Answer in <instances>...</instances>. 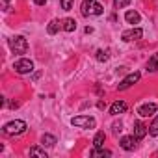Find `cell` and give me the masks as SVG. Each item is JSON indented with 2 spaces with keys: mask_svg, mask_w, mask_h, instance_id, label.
I'll list each match as a JSON object with an SVG mask.
<instances>
[{
  "mask_svg": "<svg viewBox=\"0 0 158 158\" xmlns=\"http://www.w3.org/2000/svg\"><path fill=\"white\" fill-rule=\"evenodd\" d=\"M82 15L89 17V15H102V6L97 4L95 0H84L82 2Z\"/></svg>",
  "mask_w": 158,
  "mask_h": 158,
  "instance_id": "7a4b0ae2",
  "label": "cell"
},
{
  "mask_svg": "<svg viewBox=\"0 0 158 158\" xmlns=\"http://www.w3.org/2000/svg\"><path fill=\"white\" fill-rule=\"evenodd\" d=\"M71 125L73 127H80V128H95L97 121L89 115H78V117H73L71 119Z\"/></svg>",
  "mask_w": 158,
  "mask_h": 158,
  "instance_id": "277c9868",
  "label": "cell"
},
{
  "mask_svg": "<svg viewBox=\"0 0 158 158\" xmlns=\"http://www.w3.org/2000/svg\"><path fill=\"white\" fill-rule=\"evenodd\" d=\"M30 156H41V158H47V152L41 151L39 147H32V149H30Z\"/></svg>",
  "mask_w": 158,
  "mask_h": 158,
  "instance_id": "ffe728a7",
  "label": "cell"
},
{
  "mask_svg": "<svg viewBox=\"0 0 158 158\" xmlns=\"http://www.w3.org/2000/svg\"><path fill=\"white\" fill-rule=\"evenodd\" d=\"M104 139H106V134L104 132H97L95 138H93V147H102L104 145Z\"/></svg>",
  "mask_w": 158,
  "mask_h": 158,
  "instance_id": "e0dca14e",
  "label": "cell"
},
{
  "mask_svg": "<svg viewBox=\"0 0 158 158\" xmlns=\"http://www.w3.org/2000/svg\"><path fill=\"white\" fill-rule=\"evenodd\" d=\"M8 2H10V0H4V10H6V11L10 10V8H8Z\"/></svg>",
  "mask_w": 158,
  "mask_h": 158,
  "instance_id": "4316f807",
  "label": "cell"
},
{
  "mask_svg": "<svg viewBox=\"0 0 158 158\" xmlns=\"http://www.w3.org/2000/svg\"><path fill=\"white\" fill-rule=\"evenodd\" d=\"M138 114H139L141 117H151V115H154V114H156V104H154V102L141 104V106L138 108Z\"/></svg>",
  "mask_w": 158,
  "mask_h": 158,
  "instance_id": "ba28073f",
  "label": "cell"
},
{
  "mask_svg": "<svg viewBox=\"0 0 158 158\" xmlns=\"http://www.w3.org/2000/svg\"><path fill=\"white\" fill-rule=\"evenodd\" d=\"M123 112H127V102H125V101H115V102L110 106V114H112V115H119V114H123Z\"/></svg>",
  "mask_w": 158,
  "mask_h": 158,
  "instance_id": "30bf717a",
  "label": "cell"
},
{
  "mask_svg": "<svg viewBox=\"0 0 158 158\" xmlns=\"http://www.w3.org/2000/svg\"><path fill=\"white\" fill-rule=\"evenodd\" d=\"M123 130V125L121 123H114V134H119Z\"/></svg>",
  "mask_w": 158,
  "mask_h": 158,
  "instance_id": "cb8c5ba5",
  "label": "cell"
},
{
  "mask_svg": "<svg viewBox=\"0 0 158 158\" xmlns=\"http://www.w3.org/2000/svg\"><path fill=\"white\" fill-rule=\"evenodd\" d=\"M138 80H139V73H130L128 76H125L123 80L119 82V86H117V88H119L121 91H123V89H128V88H130L132 84H136Z\"/></svg>",
  "mask_w": 158,
  "mask_h": 158,
  "instance_id": "8992f818",
  "label": "cell"
},
{
  "mask_svg": "<svg viewBox=\"0 0 158 158\" xmlns=\"http://www.w3.org/2000/svg\"><path fill=\"white\" fill-rule=\"evenodd\" d=\"M41 143H43L45 147H54V145H56V138H54L52 134H45V136L41 138Z\"/></svg>",
  "mask_w": 158,
  "mask_h": 158,
  "instance_id": "2e32d148",
  "label": "cell"
},
{
  "mask_svg": "<svg viewBox=\"0 0 158 158\" xmlns=\"http://www.w3.org/2000/svg\"><path fill=\"white\" fill-rule=\"evenodd\" d=\"M149 134H151V136H158V115H156L154 121L151 123V127H149Z\"/></svg>",
  "mask_w": 158,
  "mask_h": 158,
  "instance_id": "d6986e66",
  "label": "cell"
},
{
  "mask_svg": "<svg viewBox=\"0 0 158 158\" xmlns=\"http://www.w3.org/2000/svg\"><path fill=\"white\" fill-rule=\"evenodd\" d=\"M10 48L15 54H26L28 52V41L23 35H15V37L10 39Z\"/></svg>",
  "mask_w": 158,
  "mask_h": 158,
  "instance_id": "3957f363",
  "label": "cell"
},
{
  "mask_svg": "<svg viewBox=\"0 0 158 158\" xmlns=\"http://www.w3.org/2000/svg\"><path fill=\"white\" fill-rule=\"evenodd\" d=\"M91 156H93V158H97V156H112V151H108V149H101V147H95V149L91 151Z\"/></svg>",
  "mask_w": 158,
  "mask_h": 158,
  "instance_id": "ac0fdd59",
  "label": "cell"
},
{
  "mask_svg": "<svg viewBox=\"0 0 158 158\" xmlns=\"http://www.w3.org/2000/svg\"><path fill=\"white\" fill-rule=\"evenodd\" d=\"M141 35H143V30H141V28H132V30L123 32L121 39L128 43V41H138V39H141Z\"/></svg>",
  "mask_w": 158,
  "mask_h": 158,
  "instance_id": "52a82bcc",
  "label": "cell"
},
{
  "mask_svg": "<svg viewBox=\"0 0 158 158\" xmlns=\"http://www.w3.org/2000/svg\"><path fill=\"white\" fill-rule=\"evenodd\" d=\"M35 4H37V6H45V4H47V0H35Z\"/></svg>",
  "mask_w": 158,
  "mask_h": 158,
  "instance_id": "484cf974",
  "label": "cell"
},
{
  "mask_svg": "<svg viewBox=\"0 0 158 158\" xmlns=\"http://www.w3.org/2000/svg\"><path fill=\"white\" fill-rule=\"evenodd\" d=\"M108 58H110L108 50H102V48H101V50H97V60H99V61H106Z\"/></svg>",
  "mask_w": 158,
  "mask_h": 158,
  "instance_id": "44dd1931",
  "label": "cell"
},
{
  "mask_svg": "<svg viewBox=\"0 0 158 158\" xmlns=\"http://www.w3.org/2000/svg\"><path fill=\"white\" fill-rule=\"evenodd\" d=\"M97 106H99L101 110H104V106H106V102H104V101H99V104H97Z\"/></svg>",
  "mask_w": 158,
  "mask_h": 158,
  "instance_id": "d4e9b609",
  "label": "cell"
},
{
  "mask_svg": "<svg viewBox=\"0 0 158 158\" xmlns=\"http://www.w3.org/2000/svg\"><path fill=\"white\" fill-rule=\"evenodd\" d=\"M73 4H74V0H61V10L69 11V10L73 8Z\"/></svg>",
  "mask_w": 158,
  "mask_h": 158,
  "instance_id": "603a6c76",
  "label": "cell"
},
{
  "mask_svg": "<svg viewBox=\"0 0 158 158\" xmlns=\"http://www.w3.org/2000/svg\"><path fill=\"white\" fill-rule=\"evenodd\" d=\"M13 69H15L19 74H28V73H32V71H34V61H32V60H26V58H23V60L15 61Z\"/></svg>",
  "mask_w": 158,
  "mask_h": 158,
  "instance_id": "5b68a950",
  "label": "cell"
},
{
  "mask_svg": "<svg viewBox=\"0 0 158 158\" xmlns=\"http://www.w3.org/2000/svg\"><path fill=\"white\" fill-rule=\"evenodd\" d=\"M125 19H127V23H128V24H138V23L141 21L139 13H138V11H132V10H128V11L125 13Z\"/></svg>",
  "mask_w": 158,
  "mask_h": 158,
  "instance_id": "7c38bea8",
  "label": "cell"
},
{
  "mask_svg": "<svg viewBox=\"0 0 158 158\" xmlns=\"http://www.w3.org/2000/svg\"><path fill=\"white\" fill-rule=\"evenodd\" d=\"M60 28H61V21L54 19V21H50V23H48V26H47V32H48L50 35H54V34H56Z\"/></svg>",
  "mask_w": 158,
  "mask_h": 158,
  "instance_id": "9a60e30c",
  "label": "cell"
},
{
  "mask_svg": "<svg viewBox=\"0 0 158 158\" xmlns=\"http://www.w3.org/2000/svg\"><path fill=\"white\" fill-rule=\"evenodd\" d=\"M132 2V0H114V6L117 8V10H121V8H125V6H128Z\"/></svg>",
  "mask_w": 158,
  "mask_h": 158,
  "instance_id": "7402d4cb",
  "label": "cell"
},
{
  "mask_svg": "<svg viewBox=\"0 0 158 158\" xmlns=\"http://www.w3.org/2000/svg\"><path fill=\"white\" fill-rule=\"evenodd\" d=\"M136 141H138V138L132 134V136H125V138H121V141H119V145L125 149V151H132L134 147H136Z\"/></svg>",
  "mask_w": 158,
  "mask_h": 158,
  "instance_id": "9c48e42d",
  "label": "cell"
},
{
  "mask_svg": "<svg viewBox=\"0 0 158 158\" xmlns=\"http://www.w3.org/2000/svg\"><path fill=\"white\" fill-rule=\"evenodd\" d=\"M147 130H149V127H145L141 121H136V123H134V136H136L138 139H143L145 134H147Z\"/></svg>",
  "mask_w": 158,
  "mask_h": 158,
  "instance_id": "8fae6325",
  "label": "cell"
},
{
  "mask_svg": "<svg viewBox=\"0 0 158 158\" xmlns=\"http://www.w3.org/2000/svg\"><path fill=\"white\" fill-rule=\"evenodd\" d=\"M147 71H151V73L158 71V52L149 58V61H147Z\"/></svg>",
  "mask_w": 158,
  "mask_h": 158,
  "instance_id": "5bb4252c",
  "label": "cell"
},
{
  "mask_svg": "<svg viewBox=\"0 0 158 158\" xmlns=\"http://www.w3.org/2000/svg\"><path fill=\"white\" fill-rule=\"evenodd\" d=\"M61 28H63L65 32H74V30H76V21L71 19V17H67V19L61 21Z\"/></svg>",
  "mask_w": 158,
  "mask_h": 158,
  "instance_id": "4fadbf2b",
  "label": "cell"
},
{
  "mask_svg": "<svg viewBox=\"0 0 158 158\" xmlns=\"http://www.w3.org/2000/svg\"><path fill=\"white\" fill-rule=\"evenodd\" d=\"M24 130H26V123L21 121V119H17V121H10V123L4 125V128H2V132H4L6 136H17V134H23Z\"/></svg>",
  "mask_w": 158,
  "mask_h": 158,
  "instance_id": "6da1fadb",
  "label": "cell"
}]
</instances>
